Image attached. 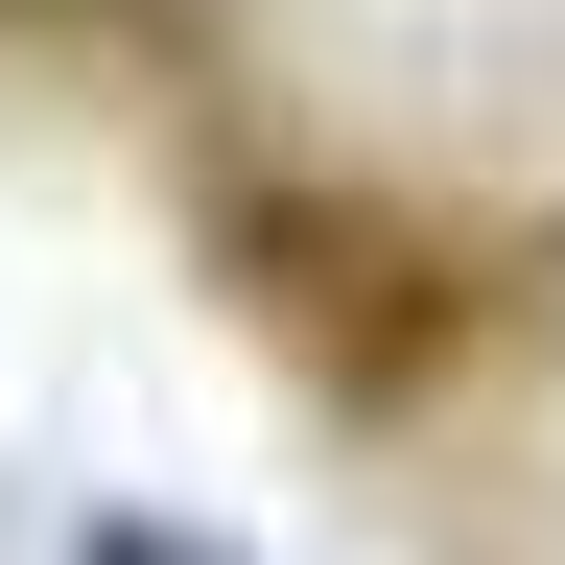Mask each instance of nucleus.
Returning a JSON list of instances; mask_svg holds the SVG:
<instances>
[{
    "instance_id": "1",
    "label": "nucleus",
    "mask_w": 565,
    "mask_h": 565,
    "mask_svg": "<svg viewBox=\"0 0 565 565\" xmlns=\"http://www.w3.org/2000/svg\"><path fill=\"white\" fill-rule=\"evenodd\" d=\"M95 565H189V542H166V519H118V542H95Z\"/></svg>"
}]
</instances>
